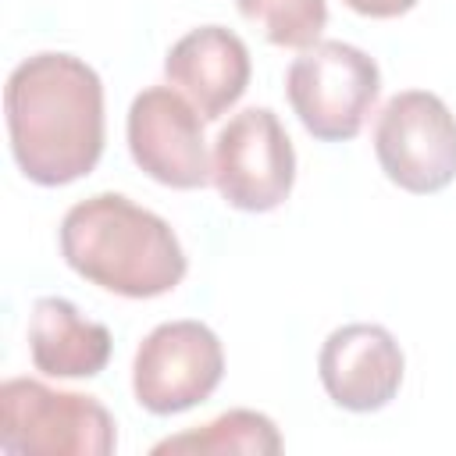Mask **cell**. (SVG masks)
<instances>
[{"instance_id": "3957f363", "label": "cell", "mask_w": 456, "mask_h": 456, "mask_svg": "<svg viewBox=\"0 0 456 456\" xmlns=\"http://www.w3.org/2000/svg\"><path fill=\"white\" fill-rule=\"evenodd\" d=\"M0 449L7 456H110L118 428L93 395L7 378L0 385Z\"/></svg>"}, {"instance_id": "30bf717a", "label": "cell", "mask_w": 456, "mask_h": 456, "mask_svg": "<svg viewBox=\"0 0 456 456\" xmlns=\"http://www.w3.org/2000/svg\"><path fill=\"white\" fill-rule=\"evenodd\" d=\"M167 86H175L203 121H217L235 107L249 86L253 61L246 43L224 25H200L185 32L164 57Z\"/></svg>"}, {"instance_id": "9c48e42d", "label": "cell", "mask_w": 456, "mask_h": 456, "mask_svg": "<svg viewBox=\"0 0 456 456\" xmlns=\"http://www.w3.org/2000/svg\"><path fill=\"white\" fill-rule=\"evenodd\" d=\"M403 370V349L381 324H342L317 353V374L328 399L349 413H374L388 406L399 395Z\"/></svg>"}, {"instance_id": "8992f818", "label": "cell", "mask_w": 456, "mask_h": 456, "mask_svg": "<svg viewBox=\"0 0 456 456\" xmlns=\"http://www.w3.org/2000/svg\"><path fill=\"white\" fill-rule=\"evenodd\" d=\"M210 182L221 200L246 214L281 207L296 185V150L271 107H246L214 139Z\"/></svg>"}, {"instance_id": "5bb4252c", "label": "cell", "mask_w": 456, "mask_h": 456, "mask_svg": "<svg viewBox=\"0 0 456 456\" xmlns=\"http://www.w3.org/2000/svg\"><path fill=\"white\" fill-rule=\"evenodd\" d=\"M342 4L363 18H399L417 7V0H342Z\"/></svg>"}, {"instance_id": "8fae6325", "label": "cell", "mask_w": 456, "mask_h": 456, "mask_svg": "<svg viewBox=\"0 0 456 456\" xmlns=\"http://www.w3.org/2000/svg\"><path fill=\"white\" fill-rule=\"evenodd\" d=\"M28 356L46 378H96L110 360V331L71 299L43 296L28 314Z\"/></svg>"}, {"instance_id": "6da1fadb", "label": "cell", "mask_w": 456, "mask_h": 456, "mask_svg": "<svg viewBox=\"0 0 456 456\" xmlns=\"http://www.w3.org/2000/svg\"><path fill=\"white\" fill-rule=\"evenodd\" d=\"M7 139L18 171L36 185H71L103 153V82L75 53L25 57L4 86Z\"/></svg>"}, {"instance_id": "5b68a950", "label": "cell", "mask_w": 456, "mask_h": 456, "mask_svg": "<svg viewBox=\"0 0 456 456\" xmlns=\"http://www.w3.org/2000/svg\"><path fill=\"white\" fill-rule=\"evenodd\" d=\"M374 157L403 192H442L456 178V114L428 89L395 93L374 121Z\"/></svg>"}, {"instance_id": "7a4b0ae2", "label": "cell", "mask_w": 456, "mask_h": 456, "mask_svg": "<svg viewBox=\"0 0 456 456\" xmlns=\"http://www.w3.org/2000/svg\"><path fill=\"white\" fill-rule=\"evenodd\" d=\"M61 256L86 281L125 299H153L185 278L175 228L121 192L78 200L61 221Z\"/></svg>"}, {"instance_id": "4fadbf2b", "label": "cell", "mask_w": 456, "mask_h": 456, "mask_svg": "<svg viewBox=\"0 0 456 456\" xmlns=\"http://www.w3.org/2000/svg\"><path fill=\"white\" fill-rule=\"evenodd\" d=\"M235 7L267 43L285 50H310L328 25L324 0H235Z\"/></svg>"}, {"instance_id": "7c38bea8", "label": "cell", "mask_w": 456, "mask_h": 456, "mask_svg": "<svg viewBox=\"0 0 456 456\" xmlns=\"http://www.w3.org/2000/svg\"><path fill=\"white\" fill-rule=\"evenodd\" d=\"M164 452H192V456H271V452H281V435H278V424L267 417V413H256V410H228L192 431H182V435H171L164 442L153 445V456H164Z\"/></svg>"}, {"instance_id": "277c9868", "label": "cell", "mask_w": 456, "mask_h": 456, "mask_svg": "<svg viewBox=\"0 0 456 456\" xmlns=\"http://www.w3.org/2000/svg\"><path fill=\"white\" fill-rule=\"evenodd\" d=\"M378 93V61L342 39L314 43L285 71V96L299 125L321 142L356 139Z\"/></svg>"}, {"instance_id": "52a82bcc", "label": "cell", "mask_w": 456, "mask_h": 456, "mask_svg": "<svg viewBox=\"0 0 456 456\" xmlns=\"http://www.w3.org/2000/svg\"><path fill=\"white\" fill-rule=\"evenodd\" d=\"M224 378V349L203 321H164L135 349L132 392L146 413L167 417L200 406Z\"/></svg>"}, {"instance_id": "ba28073f", "label": "cell", "mask_w": 456, "mask_h": 456, "mask_svg": "<svg viewBox=\"0 0 456 456\" xmlns=\"http://www.w3.org/2000/svg\"><path fill=\"white\" fill-rule=\"evenodd\" d=\"M128 153L153 182L167 189H203L210 182V153L203 139V114L175 89H142L125 121Z\"/></svg>"}]
</instances>
